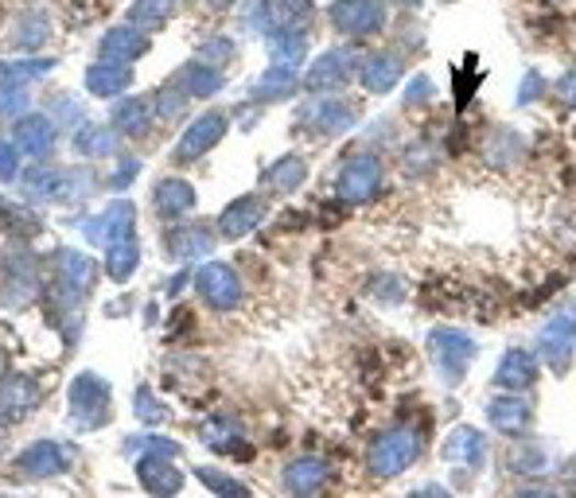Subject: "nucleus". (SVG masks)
<instances>
[{
	"label": "nucleus",
	"mask_w": 576,
	"mask_h": 498,
	"mask_svg": "<svg viewBox=\"0 0 576 498\" xmlns=\"http://www.w3.org/2000/svg\"><path fill=\"white\" fill-rule=\"evenodd\" d=\"M425 452V437L414 425H394V429L379 432L366 448V467L379 479H394V475L409 472V467L421 460Z\"/></svg>",
	"instance_id": "f257e3e1"
},
{
	"label": "nucleus",
	"mask_w": 576,
	"mask_h": 498,
	"mask_svg": "<svg viewBox=\"0 0 576 498\" xmlns=\"http://www.w3.org/2000/svg\"><path fill=\"white\" fill-rule=\"evenodd\" d=\"M475 351H479L475 339L467 331H460V327H432L429 331V359L444 386H460L464 382Z\"/></svg>",
	"instance_id": "f03ea898"
},
{
	"label": "nucleus",
	"mask_w": 576,
	"mask_h": 498,
	"mask_svg": "<svg viewBox=\"0 0 576 498\" xmlns=\"http://www.w3.org/2000/svg\"><path fill=\"white\" fill-rule=\"evenodd\" d=\"M573 351H576V308H561L545 319L542 336H538V359H545V366L553 374H565Z\"/></svg>",
	"instance_id": "7ed1b4c3"
},
{
	"label": "nucleus",
	"mask_w": 576,
	"mask_h": 498,
	"mask_svg": "<svg viewBox=\"0 0 576 498\" xmlns=\"http://www.w3.org/2000/svg\"><path fill=\"white\" fill-rule=\"evenodd\" d=\"M336 188L347 203H370L382 191V160L370 152H354L351 160H343L336 176Z\"/></svg>",
	"instance_id": "20e7f679"
},
{
	"label": "nucleus",
	"mask_w": 576,
	"mask_h": 498,
	"mask_svg": "<svg viewBox=\"0 0 576 498\" xmlns=\"http://www.w3.org/2000/svg\"><path fill=\"white\" fill-rule=\"evenodd\" d=\"M327 16L343 35H379L386 27V0H336Z\"/></svg>",
	"instance_id": "39448f33"
},
{
	"label": "nucleus",
	"mask_w": 576,
	"mask_h": 498,
	"mask_svg": "<svg viewBox=\"0 0 576 498\" xmlns=\"http://www.w3.org/2000/svg\"><path fill=\"white\" fill-rule=\"evenodd\" d=\"M487 425L495 432H502V437H522L526 429L533 425V405L526 401L522 394H510V389H502L499 397H490L487 401Z\"/></svg>",
	"instance_id": "423d86ee"
},
{
	"label": "nucleus",
	"mask_w": 576,
	"mask_h": 498,
	"mask_svg": "<svg viewBox=\"0 0 576 498\" xmlns=\"http://www.w3.org/2000/svg\"><path fill=\"white\" fill-rule=\"evenodd\" d=\"M444 460L452 467H464V472H483V464H487V437L479 429H472V425H460V429L448 432Z\"/></svg>",
	"instance_id": "0eeeda50"
},
{
	"label": "nucleus",
	"mask_w": 576,
	"mask_h": 498,
	"mask_svg": "<svg viewBox=\"0 0 576 498\" xmlns=\"http://www.w3.org/2000/svg\"><path fill=\"white\" fill-rule=\"evenodd\" d=\"M354 55L351 52H327L319 55L316 63H312L308 70V90H316V94H336L339 87H347L354 75Z\"/></svg>",
	"instance_id": "6e6552de"
},
{
	"label": "nucleus",
	"mask_w": 576,
	"mask_h": 498,
	"mask_svg": "<svg viewBox=\"0 0 576 498\" xmlns=\"http://www.w3.org/2000/svg\"><path fill=\"white\" fill-rule=\"evenodd\" d=\"M533 382H538V354H533V351H522V347H515V351L502 354L499 366H495V386H499V389H510V394H526Z\"/></svg>",
	"instance_id": "1a4fd4ad"
},
{
	"label": "nucleus",
	"mask_w": 576,
	"mask_h": 498,
	"mask_svg": "<svg viewBox=\"0 0 576 498\" xmlns=\"http://www.w3.org/2000/svg\"><path fill=\"white\" fill-rule=\"evenodd\" d=\"M402 75H405V63L397 52H374L366 55L359 67V82L370 94H389V90L402 82Z\"/></svg>",
	"instance_id": "9d476101"
},
{
	"label": "nucleus",
	"mask_w": 576,
	"mask_h": 498,
	"mask_svg": "<svg viewBox=\"0 0 576 498\" xmlns=\"http://www.w3.org/2000/svg\"><path fill=\"white\" fill-rule=\"evenodd\" d=\"M354 121H359V110L351 102H343V98H319L308 110V125L319 137H339V133L351 129Z\"/></svg>",
	"instance_id": "9b49d317"
},
{
	"label": "nucleus",
	"mask_w": 576,
	"mask_h": 498,
	"mask_svg": "<svg viewBox=\"0 0 576 498\" xmlns=\"http://www.w3.org/2000/svg\"><path fill=\"white\" fill-rule=\"evenodd\" d=\"M199 293H203V301H207L211 308L226 312L238 304L241 288H238V276H234L226 265H207L203 273H199Z\"/></svg>",
	"instance_id": "f8f14e48"
},
{
	"label": "nucleus",
	"mask_w": 576,
	"mask_h": 498,
	"mask_svg": "<svg viewBox=\"0 0 576 498\" xmlns=\"http://www.w3.org/2000/svg\"><path fill=\"white\" fill-rule=\"evenodd\" d=\"M223 133H226L223 113H207V117H199L195 125L188 129V137H183L180 160H195V156H203L207 148H215L218 140H223Z\"/></svg>",
	"instance_id": "ddd939ff"
},
{
	"label": "nucleus",
	"mask_w": 576,
	"mask_h": 498,
	"mask_svg": "<svg viewBox=\"0 0 576 498\" xmlns=\"http://www.w3.org/2000/svg\"><path fill=\"white\" fill-rule=\"evenodd\" d=\"M261 218H266V203H261V199H253V195L238 199V203H234L230 211L223 215V234L226 238H241V234L253 230Z\"/></svg>",
	"instance_id": "4468645a"
},
{
	"label": "nucleus",
	"mask_w": 576,
	"mask_h": 498,
	"mask_svg": "<svg viewBox=\"0 0 576 498\" xmlns=\"http://www.w3.org/2000/svg\"><path fill=\"white\" fill-rule=\"evenodd\" d=\"M327 483V464L324 460H296L284 472V487L296 490V495H312Z\"/></svg>",
	"instance_id": "2eb2a0df"
},
{
	"label": "nucleus",
	"mask_w": 576,
	"mask_h": 498,
	"mask_svg": "<svg viewBox=\"0 0 576 498\" xmlns=\"http://www.w3.org/2000/svg\"><path fill=\"white\" fill-rule=\"evenodd\" d=\"M510 472H522V475H542L550 467V455H545L542 444H533V440H522L518 448H510Z\"/></svg>",
	"instance_id": "dca6fc26"
},
{
	"label": "nucleus",
	"mask_w": 576,
	"mask_h": 498,
	"mask_svg": "<svg viewBox=\"0 0 576 498\" xmlns=\"http://www.w3.org/2000/svg\"><path fill=\"white\" fill-rule=\"evenodd\" d=\"M304 176H308V163H304V156H284V160H276L273 168L266 172V180L273 183L276 191H293L304 183Z\"/></svg>",
	"instance_id": "f3484780"
},
{
	"label": "nucleus",
	"mask_w": 576,
	"mask_h": 498,
	"mask_svg": "<svg viewBox=\"0 0 576 498\" xmlns=\"http://www.w3.org/2000/svg\"><path fill=\"white\" fill-rule=\"evenodd\" d=\"M522 137H518L515 129H495L490 133V140H487V148H483V152H487V160L490 163H515L518 156H522Z\"/></svg>",
	"instance_id": "a211bd4d"
},
{
	"label": "nucleus",
	"mask_w": 576,
	"mask_h": 498,
	"mask_svg": "<svg viewBox=\"0 0 576 498\" xmlns=\"http://www.w3.org/2000/svg\"><path fill=\"white\" fill-rule=\"evenodd\" d=\"M160 206H163V211H172V215L188 211V206H191V188H188V183H180V180L160 183Z\"/></svg>",
	"instance_id": "6ab92c4d"
},
{
	"label": "nucleus",
	"mask_w": 576,
	"mask_h": 498,
	"mask_svg": "<svg viewBox=\"0 0 576 498\" xmlns=\"http://www.w3.org/2000/svg\"><path fill=\"white\" fill-rule=\"evenodd\" d=\"M273 12H276V24L281 27H293L296 24V16H308L312 12V4L308 0H273Z\"/></svg>",
	"instance_id": "aec40b11"
},
{
	"label": "nucleus",
	"mask_w": 576,
	"mask_h": 498,
	"mask_svg": "<svg viewBox=\"0 0 576 498\" xmlns=\"http://www.w3.org/2000/svg\"><path fill=\"white\" fill-rule=\"evenodd\" d=\"M168 12H172V0H145V4H137V20H145V24H160Z\"/></svg>",
	"instance_id": "412c9836"
},
{
	"label": "nucleus",
	"mask_w": 576,
	"mask_h": 498,
	"mask_svg": "<svg viewBox=\"0 0 576 498\" xmlns=\"http://www.w3.org/2000/svg\"><path fill=\"white\" fill-rule=\"evenodd\" d=\"M432 98V78H425V75H417L414 82H409V94H405V105L414 110V105H425Z\"/></svg>",
	"instance_id": "4be33fe9"
},
{
	"label": "nucleus",
	"mask_w": 576,
	"mask_h": 498,
	"mask_svg": "<svg viewBox=\"0 0 576 498\" xmlns=\"http://www.w3.org/2000/svg\"><path fill=\"white\" fill-rule=\"evenodd\" d=\"M542 94H545V82L530 70V75L522 78V90H518V105H530L533 98H542Z\"/></svg>",
	"instance_id": "5701e85b"
},
{
	"label": "nucleus",
	"mask_w": 576,
	"mask_h": 498,
	"mask_svg": "<svg viewBox=\"0 0 576 498\" xmlns=\"http://www.w3.org/2000/svg\"><path fill=\"white\" fill-rule=\"evenodd\" d=\"M557 98H561L565 105H573V110H576V67L565 70V75L557 78Z\"/></svg>",
	"instance_id": "b1692460"
},
{
	"label": "nucleus",
	"mask_w": 576,
	"mask_h": 498,
	"mask_svg": "<svg viewBox=\"0 0 576 498\" xmlns=\"http://www.w3.org/2000/svg\"><path fill=\"white\" fill-rule=\"evenodd\" d=\"M402 4H409V9H414V4H421V0H402Z\"/></svg>",
	"instance_id": "393cba45"
},
{
	"label": "nucleus",
	"mask_w": 576,
	"mask_h": 498,
	"mask_svg": "<svg viewBox=\"0 0 576 498\" xmlns=\"http://www.w3.org/2000/svg\"><path fill=\"white\" fill-rule=\"evenodd\" d=\"M557 4H565V0H557Z\"/></svg>",
	"instance_id": "a878e982"
}]
</instances>
